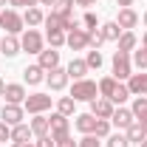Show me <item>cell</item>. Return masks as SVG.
I'll return each instance as SVG.
<instances>
[{"label":"cell","instance_id":"7c38bea8","mask_svg":"<svg viewBox=\"0 0 147 147\" xmlns=\"http://www.w3.org/2000/svg\"><path fill=\"white\" fill-rule=\"evenodd\" d=\"M127 91L130 96H147V74H130V79H127Z\"/></svg>","mask_w":147,"mask_h":147},{"label":"cell","instance_id":"277c9868","mask_svg":"<svg viewBox=\"0 0 147 147\" xmlns=\"http://www.w3.org/2000/svg\"><path fill=\"white\" fill-rule=\"evenodd\" d=\"M20 48H23L26 54H40V51H42V34H40L37 28L23 31V37H20Z\"/></svg>","mask_w":147,"mask_h":147},{"label":"cell","instance_id":"816d5d0a","mask_svg":"<svg viewBox=\"0 0 147 147\" xmlns=\"http://www.w3.org/2000/svg\"><path fill=\"white\" fill-rule=\"evenodd\" d=\"M6 3H9V0H0V9H3V6H6Z\"/></svg>","mask_w":147,"mask_h":147},{"label":"cell","instance_id":"83f0119b","mask_svg":"<svg viewBox=\"0 0 147 147\" xmlns=\"http://www.w3.org/2000/svg\"><path fill=\"white\" fill-rule=\"evenodd\" d=\"M51 11H57L59 17H74V0H57Z\"/></svg>","mask_w":147,"mask_h":147},{"label":"cell","instance_id":"ba28073f","mask_svg":"<svg viewBox=\"0 0 147 147\" xmlns=\"http://www.w3.org/2000/svg\"><path fill=\"white\" fill-rule=\"evenodd\" d=\"M68 79H71V76H68L65 68H54V71L45 74V82H48L51 91H65V88H68Z\"/></svg>","mask_w":147,"mask_h":147},{"label":"cell","instance_id":"ab89813d","mask_svg":"<svg viewBox=\"0 0 147 147\" xmlns=\"http://www.w3.org/2000/svg\"><path fill=\"white\" fill-rule=\"evenodd\" d=\"M37 3H40V0H9V6H14V9H31Z\"/></svg>","mask_w":147,"mask_h":147},{"label":"cell","instance_id":"d6986e66","mask_svg":"<svg viewBox=\"0 0 147 147\" xmlns=\"http://www.w3.org/2000/svg\"><path fill=\"white\" fill-rule=\"evenodd\" d=\"M45 74L40 65H26V71H23V79L28 82V85H40V82H45Z\"/></svg>","mask_w":147,"mask_h":147},{"label":"cell","instance_id":"603a6c76","mask_svg":"<svg viewBox=\"0 0 147 147\" xmlns=\"http://www.w3.org/2000/svg\"><path fill=\"white\" fill-rule=\"evenodd\" d=\"M125 136H127V142H133V144H142V142L147 139V130L142 127L139 122H133V125H130V127L125 130Z\"/></svg>","mask_w":147,"mask_h":147},{"label":"cell","instance_id":"f907efd6","mask_svg":"<svg viewBox=\"0 0 147 147\" xmlns=\"http://www.w3.org/2000/svg\"><path fill=\"white\" fill-rule=\"evenodd\" d=\"M142 48H147V31H144V37H142Z\"/></svg>","mask_w":147,"mask_h":147},{"label":"cell","instance_id":"74e56055","mask_svg":"<svg viewBox=\"0 0 147 147\" xmlns=\"http://www.w3.org/2000/svg\"><path fill=\"white\" fill-rule=\"evenodd\" d=\"M133 65H136L139 71H147V54H144V48L133 54Z\"/></svg>","mask_w":147,"mask_h":147},{"label":"cell","instance_id":"e575fe53","mask_svg":"<svg viewBox=\"0 0 147 147\" xmlns=\"http://www.w3.org/2000/svg\"><path fill=\"white\" fill-rule=\"evenodd\" d=\"M105 142H108V147H130V142H127L125 133H110Z\"/></svg>","mask_w":147,"mask_h":147},{"label":"cell","instance_id":"ee69618b","mask_svg":"<svg viewBox=\"0 0 147 147\" xmlns=\"http://www.w3.org/2000/svg\"><path fill=\"white\" fill-rule=\"evenodd\" d=\"M116 6H122V9H130V6H133V0H116Z\"/></svg>","mask_w":147,"mask_h":147},{"label":"cell","instance_id":"8992f818","mask_svg":"<svg viewBox=\"0 0 147 147\" xmlns=\"http://www.w3.org/2000/svg\"><path fill=\"white\" fill-rule=\"evenodd\" d=\"M68 130H71V125H68V116H62V113L48 116V133H51V139H54V142L65 139V136H68Z\"/></svg>","mask_w":147,"mask_h":147},{"label":"cell","instance_id":"5bb4252c","mask_svg":"<svg viewBox=\"0 0 147 147\" xmlns=\"http://www.w3.org/2000/svg\"><path fill=\"white\" fill-rule=\"evenodd\" d=\"M3 96H6V105H23L26 102V88L20 82H9Z\"/></svg>","mask_w":147,"mask_h":147},{"label":"cell","instance_id":"f6af8a7d","mask_svg":"<svg viewBox=\"0 0 147 147\" xmlns=\"http://www.w3.org/2000/svg\"><path fill=\"white\" fill-rule=\"evenodd\" d=\"M136 122H139V125H142V127L147 130V113H142V116H139V119H136Z\"/></svg>","mask_w":147,"mask_h":147},{"label":"cell","instance_id":"681fc988","mask_svg":"<svg viewBox=\"0 0 147 147\" xmlns=\"http://www.w3.org/2000/svg\"><path fill=\"white\" fill-rule=\"evenodd\" d=\"M3 93H6V82L0 79V96H3Z\"/></svg>","mask_w":147,"mask_h":147},{"label":"cell","instance_id":"2e32d148","mask_svg":"<svg viewBox=\"0 0 147 147\" xmlns=\"http://www.w3.org/2000/svg\"><path fill=\"white\" fill-rule=\"evenodd\" d=\"M116 23H119V28H122V31H130V28H136L139 14H136L133 9H119V17H116Z\"/></svg>","mask_w":147,"mask_h":147},{"label":"cell","instance_id":"cb8c5ba5","mask_svg":"<svg viewBox=\"0 0 147 147\" xmlns=\"http://www.w3.org/2000/svg\"><path fill=\"white\" fill-rule=\"evenodd\" d=\"M99 28H102V34H105V42H116V40L122 37V28H119V23H116V20H110V23L99 26Z\"/></svg>","mask_w":147,"mask_h":147},{"label":"cell","instance_id":"db71d44e","mask_svg":"<svg viewBox=\"0 0 147 147\" xmlns=\"http://www.w3.org/2000/svg\"><path fill=\"white\" fill-rule=\"evenodd\" d=\"M142 20H144V26H147V11H144V17H142Z\"/></svg>","mask_w":147,"mask_h":147},{"label":"cell","instance_id":"7a4b0ae2","mask_svg":"<svg viewBox=\"0 0 147 147\" xmlns=\"http://www.w3.org/2000/svg\"><path fill=\"white\" fill-rule=\"evenodd\" d=\"M23 14H17V9H3L0 11V28H3V34H14L17 37L23 31Z\"/></svg>","mask_w":147,"mask_h":147},{"label":"cell","instance_id":"9a60e30c","mask_svg":"<svg viewBox=\"0 0 147 147\" xmlns=\"http://www.w3.org/2000/svg\"><path fill=\"white\" fill-rule=\"evenodd\" d=\"M23 48H20V40L14 34H3V40H0V54L3 57H17Z\"/></svg>","mask_w":147,"mask_h":147},{"label":"cell","instance_id":"3957f363","mask_svg":"<svg viewBox=\"0 0 147 147\" xmlns=\"http://www.w3.org/2000/svg\"><path fill=\"white\" fill-rule=\"evenodd\" d=\"M113 76L122 82V79H130V74H133V59H130V54H125V51H116L113 54Z\"/></svg>","mask_w":147,"mask_h":147},{"label":"cell","instance_id":"d590c367","mask_svg":"<svg viewBox=\"0 0 147 147\" xmlns=\"http://www.w3.org/2000/svg\"><path fill=\"white\" fill-rule=\"evenodd\" d=\"M133 116H136V119H139V116H142V113H147V96H136V99H133Z\"/></svg>","mask_w":147,"mask_h":147},{"label":"cell","instance_id":"7bdbcfd3","mask_svg":"<svg viewBox=\"0 0 147 147\" xmlns=\"http://www.w3.org/2000/svg\"><path fill=\"white\" fill-rule=\"evenodd\" d=\"M57 147H76V142H74L71 136H65V139H59V142H57Z\"/></svg>","mask_w":147,"mask_h":147},{"label":"cell","instance_id":"30bf717a","mask_svg":"<svg viewBox=\"0 0 147 147\" xmlns=\"http://www.w3.org/2000/svg\"><path fill=\"white\" fill-rule=\"evenodd\" d=\"M113 110H116V105H113L110 99H105V96H96V99L91 102V113L96 116V119H110Z\"/></svg>","mask_w":147,"mask_h":147},{"label":"cell","instance_id":"52a82bcc","mask_svg":"<svg viewBox=\"0 0 147 147\" xmlns=\"http://www.w3.org/2000/svg\"><path fill=\"white\" fill-rule=\"evenodd\" d=\"M23 116H26V108L23 105H3V110H0V122H6L9 127L20 125Z\"/></svg>","mask_w":147,"mask_h":147},{"label":"cell","instance_id":"bcb514c9","mask_svg":"<svg viewBox=\"0 0 147 147\" xmlns=\"http://www.w3.org/2000/svg\"><path fill=\"white\" fill-rule=\"evenodd\" d=\"M74 3H76V6H93L96 0H74Z\"/></svg>","mask_w":147,"mask_h":147},{"label":"cell","instance_id":"8d00e7d4","mask_svg":"<svg viewBox=\"0 0 147 147\" xmlns=\"http://www.w3.org/2000/svg\"><path fill=\"white\" fill-rule=\"evenodd\" d=\"M82 26H85V31H91V28H99V20L93 11H85V17H82Z\"/></svg>","mask_w":147,"mask_h":147},{"label":"cell","instance_id":"1f68e13d","mask_svg":"<svg viewBox=\"0 0 147 147\" xmlns=\"http://www.w3.org/2000/svg\"><path fill=\"white\" fill-rule=\"evenodd\" d=\"M110 127H113L110 119H96V130H93V136H96V139H108V136H110Z\"/></svg>","mask_w":147,"mask_h":147},{"label":"cell","instance_id":"9c48e42d","mask_svg":"<svg viewBox=\"0 0 147 147\" xmlns=\"http://www.w3.org/2000/svg\"><path fill=\"white\" fill-rule=\"evenodd\" d=\"M133 122H136L133 110H130V108H122V105L113 110V116H110V125H113V127H119V130H127Z\"/></svg>","mask_w":147,"mask_h":147},{"label":"cell","instance_id":"d6a6232c","mask_svg":"<svg viewBox=\"0 0 147 147\" xmlns=\"http://www.w3.org/2000/svg\"><path fill=\"white\" fill-rule=\"evenodd\" d=\"M85 62H88V68H96V71H99V68H102V62H105V59H102V51L91 48L88 57H85Z\"/></svg>","mask_w":147,"mask_h":147},{"label":"cell","instance_id":"5b68a950","mask_svg":"<svg viewBox=\"0 0 147 147\" xmlns=\"http://www.w3.org/2000/svg\"><path fill=\"white\" fill-rule=\"evenodd\" d=\"M23 108L28 110L31 116H37V113H45V110L51 108V96H48V93H31V96H26Z\"/></svg>","mask_w":147,"mask_h":147},{"label":"cell","instance_id":"8fae6325","mask_svg":"<svg viewBox=\"0 0 147 147\" xmlns=\"http://www.w3.org/2000/svg\"><path fill=\"white\" fill-rule=\"evenodd\" d=\"M37 57H40L37 65H40L42 71H54V68H59V51H57V48H42Z\"/></svg>","mask_w":147,"mask_h":147},{"label":"cell","instance_id":"7dc6e473","mask_svg":"<svg viewBox=\"0 0 147 147\" xmlns=\"http://www.w3.org/2000/svg\"><path fill=\"white\" fill-rule=\"evenodd\" d=\"M11 147H34V144H31V142H14Z\"/></svg>","mask_w":147,"mask_h":147},{"label":"cell","instance_id":"836d02e7","mask_svg":"<svg viewBox=\"0 0 147 147\" xmlns=\"http://www.w3.org/2000/svg\"><path fill=\"white\" fill-rule=\"evenodd\" d=\"M102 42H105V34H102V28H91V31H88V45L99 51V45H102Z\"/></svg>","mask_w":147,"mask_h":147},{"label":"cell","instance_id":"4316f807","mask_svg":"<svg viewBox=\"0 0 147 147\" xmlns=\"http://www.w3.org/2000/svg\"><path fill=\"white\" fill-rule=\"evenodd\" d=\"M127 99H130L127 85H125V82H119V85H116V91H113V96H110V102H113V105H125Z\"/></svg>","mask_w":147,"mask_h":147},{"label":"cell","instance_id":"4dcf8cb0","mask_svg":"<svg viewBox=\"0 0 147 147\" xmlns=\"http://www.w3.org/2000/svg\"><path fill=\"white\" fill-rule=\"evenodd\" d=\"M65 31H45V40H48V45H51V48H62V45H65Z\"/></svg>","mask_w":147,"mask_h":147},{"label":"cell","instance_id":"f546056e","mask_svg":"<svg viewBox=\"0 0 147 147\" xmlns=\"http://www.w3.org/2000/svg\"><path fill=\"white\" fill-rule=\"evenodd\" d=\"M42 23H45V28H48V31H65V28H62V17H59L57 11L45 14V20H42Z\"/></svg>","mask_w":147,"mask_h":147},{"label":"cell","instance_id":"b9f144b4","mask_svg":"<svg viewBox=\"0 0 147 147\" xmlns=\"http://www.w3.org/2000/svg\"><path fill=\"white\" fill-rule=\"evenodd\" d=\"M0 142H11V127L6 122H0Z\"/></svg>","mask_w":147,"mask_h":147},{"label":"cell","instance_id":"7402d4cb","mask_svg":"<svg viewBox=\"0 0 147 147\" xmlns=\"http://www.w3.org/2000/svg\"><path fill=\"white\" fill-rule=\"evenodd\" d=\"M28 127H31V133H34L37 139H40V136H48V116H42V113H37L34 119L28 122Z\"/></svg>","mask_w":147,"mask_h":147},{"label":"cell","instance_id":"f1b7e54d","mask_svg":"<svg viewBox=\"0 0 147 147\" xmlns=\"http://www.w3.org/2000/svg\"><path fill=\"white\" fill-rule=\"evenodd\" d=\"M74 105H76V99H74V96H62V99L57 102V113L71 116V113H74Z\"/></svg>","mask_w":147,"mask_h":147},{"label":"cell","instance_id":"f5cc1de1","mask_svg":"<svg viewBox=\"0 0 147 147\" xmlns=\"http://www.w3.org/2000/svg\"><path fill=\"white\" fill-rule=\"evenodd\" d=\"M139 147H147V139H144V142H142V144H139Z\"/></svg>","mask_w":147,"mask_h":147},{"label":"cell","instance_id":"e0dca14e","mask_svg":"<svg viewBox=\"0 0 147 147\" xmlns=\"http://www.w3.org/2000/svg\"><path fill=\"white\" fill-rule=\"evenodd\" d=\"M74 125H76V130H79L82 136H88V133L96 130V116H93V113H79Z\"/></svg>","mask_w":147,"mask_h":147},{"label":"cell","instance_id":"c3c4849f","mask_svg":"<svg viewBox=\"0 0 147 147\" xmlns=\"http://www.w3.org/2000/svg\"><path fill=\"white\" fill-rule=\"evenodd\" d=\"M57 0H40V6H54Z\"/></svg>","mask_w":147,"mask_h":147},{"label":"cell","instance_id":"44dd1931","mask_svg":"<svg viewBox=\"0 0 147 147\" xmlns=\"http://www.w3.org/2000/svg\"><path fill=\"white\" fill-rule=\"evenodd\" d=\"M136 42H139V40H136V34H133V31H122V37L116 40V51H125V54H130V51L136 48Z\"/></svg>","mask_w":147,"mask_h":147},{"label":"cell","instance_id":"4fadbf2b","mask_svg":"<svg viewBox=\"0 0 147 147\" xmlns=\"http://www.w3.org/2000/svg\"><path fill=\"white\" fill-rule=\"evenodd\" d=\"M65 45H68V48H74V51H82V48H88V31H85V28H74V31H68V37H65Z\"/></svg>","mask_w":147,"mask_h":147},{"label":"cell","instance_id":"f35d334b","mask_svg":"<svg viewBox=\"0 0 147 147\" xmlns=\"http://www.w3.org/2000/svg\"><path fill=\"white\" fill-rule=\"evenodd\" d=\"M76 147H99V139H96L93 133H88V136H82V139L76 142Z\"/></svg>","mask_w":147,"mask_h":147},{"label":"cell","instance_id":"11a10c76","mask_svg":"<svg viewBox=\"0 0 147 147\" xmlns=\"http://www.w3.org/2000/svg\"><path fill=\"white\" fill-rule=\"evenodd\" d=\"M144 54H147V48H144Z\"/></svg>","mask_w":147,"mask_h":147},{"label":"cell","instance_id":"484cf974","mask_svg":"<svg viewBox=\"0 0 147 147\" xmlns=\"http://www.w3.org/2000/svg\"><path fill=\"white\" fill-rule=\"evenodd\" d=\"M31 127L26 125V122H20V125H14L11 127V142H31Z\"/></svg>","mask_w":147,"mask_h":147},{"label":"cell","instance_id":"ffe728a7","mask_svg":"<svg viewBox=\"0 0 147 147\" xmlns=\"http://www.w3.org/2000/svg\"><path fill=\"white\" fill-rule=\"evenodd\" d=\"M42 20H45V14H42V9H40V6H31V9H26V14H23V23H26L28 28H37Z\"/></svg>","mask_w":147,"mask_h":147},{"label":"cell","instance_id":"6da1fadb","mask_svg":"<svg viewBox=\"0 0 147 147\" xmlns=\"http://www.w3.org/2000/svg\"><path fill=\"white\" fill-rule=\"evenodd\" d=\"M71 96L76 99V102H93L96 96H99V85L93 82V79H76L74 82V88H71Z\"/></svg>","mask_w":147,"mask_h":147},{"label":"cell","instance_id":"ac0fdd59","mask_svg":"<svg viewBox=\"0 0 147 147\" xmlns=\"http://www.w3.org/2000/svg\"><path fill=\"white\" fill-rule=\"evenodd\" d=\"M65 71H68V76L76 82V79H85V74L91 71V68H88V62H85V59H71Z\"/></svg>","mask_w":147,"mask_h":147},{"label":"cell","instance_id":"d4e9b609","mask_svg":"<svg viewBox=\"0 0 147 147\" xmlns=\"http://www.w3.org/2000/svg\"><path fill=\"white\" fill-rule=\"evenodd\" d=\"M96 85H99V96L110 99V96H113V91H116V85H119V79H116V76H105V79H99Z\"/></svg>","mask_w":147,"mask_h":147},{"label":"cell","instance_id":"60d3db41","mask_svg":"<svg viewBox=\"0 0 147 147\" xmlns=\"http://www.w3.org/2000/svg\"><path fill=\"white\" fill-rule=\"evenodd\" d=\"M34 147H57V142L51 139V133H48V136H40V139L34 142Z\"/></svg>","mask_w":147,"mask_h":147}]
</instances>
